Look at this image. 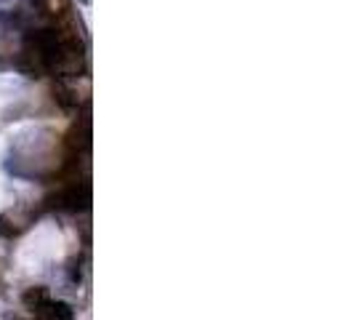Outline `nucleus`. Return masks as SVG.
<instances>
[{
    "instance_id": "f257e3e1",
    "label": "nucleus",
    "mask_w": 354,
    "mask_h": 320,
    "mask_svg": "<svg viewBox=\"0 0 354 320\" xmlns=\"http://www.w3.org/2000/svg\"><path fill=\"white\" fill-rule=\"evenodd\" d=\"M91 208V177L67 179L53 184V190L40 200V211L51 213H86Z\"/></svg>"
},
{
    "instance_id": "f03ea898",
    "label": "nucleus",
    "mask_w": 354,
    "mask_h": 320,
    "mask_svg": "<svg viewBox=\"0 0 354 320\" xmlns=\"http://www.w3.org/2000/svg\"><path fill=\"white\" fill-rule=\"evenodd\" d=\"M21 304L32 312L35 320H75V307L53 296L46 285H30L21 294Z\"/></svg>"
}]
</instances>
